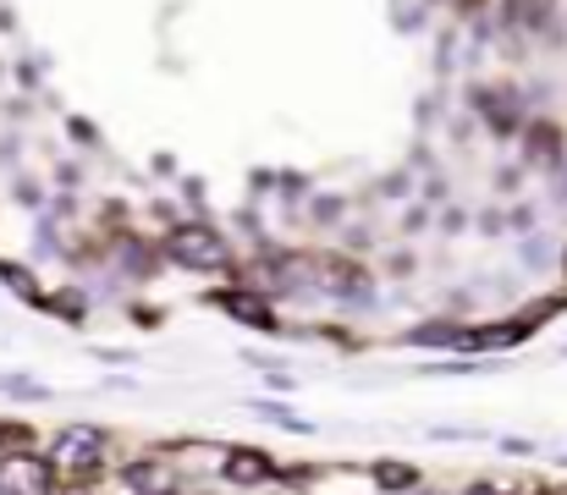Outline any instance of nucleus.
I'll use <instances>...</instances> for the list:
<instances>
[{
  "label": "nucleus",
  "instance_id": "obj_16",
  "mask_svg": "<svg viewBox=\"0 0 567 495\" xmlns=\"http://www.w3.org/2000/svg\"><path fill=\"white\" fill-rule=\"evenodd\" d=\"M496 452H507V457H540V441H524V435H496Z\"/></svg>",
  "mask_w": 567,
  "mask_h": 495
},
{
  "label": "nucleus",
  "instance_id": "obj_5",
  "mask_svg": "<svg viewBox=\"0 0 567 495\" xmlns=\"http://www.w3.org/2000/svg\"><path fill=\"white\" fill-rule=\"evenodd\" d=\"M276 474H281V463H276L270 452H259V446H231V452L220 457V479H226V485H237V491L270 485Z\"/></svg>",
  "mask_w": 567,
  "mask_h": 495
},
{
  "label": "nucleus",
  "instance_id": "obj_13",
  "mask_svg": "<svg viewBox=\"0 0 567 495\" xmlns=\"http://www.w3.org/2000/svg\"><path fill=\"white\" fill-rule=\"evenodd\" d=\"M254 419H265V424H281V430H292V435H315V424H309V419H298L287 402H254Z\"/></svg>",
  "mask_w": 567,
  "mask_h": 495
},
{
  "label": "nucleus",
  "instance_id": "obj_17",
  "mask_svg": "<svg viewBox=\"0 0 567 495\" xmlns=\"http://www.w3.org/2000/svg\"><path fill=\"white\" fill-rule=\"evenodd\" d=\"M463 495H513V485H502V479H468Z\"/></svg>",
  "mask_w": 567,
  "mask_h": 495
},
{
  "label": "nucleus",
  "instance_id": "obj_7",
  "mask_svg": "<svg viewBox=\"0 0 567 495\" xmlns=\"http://www.w3.org/2000/svg\"><path fill=\"white\" fill-rule=\"evenodd\" d=\"M463 336H468V326H463V320L441 314V320H424V326L402 330L396 341H402V347H430V352H463Z\"/></svg>",
  "mask_w": 567,
  "mask_h": 495
},
{
  "label": "nucleus",
  "instance_id": "obj_14",
  "mask_svg": "<svg viewBox=\"0 0 567 495\" xmlns=\"http://www.w3.org/2000/svg\"><path fill=\"white\" fill-rule=\"evenodd\" d=\"M0 391L11 402H50V385L44 380H28V374H0Z\"/></svg>",
  "mask_w": 567,
  "mask_h": 495
},
{
  "label": "nucleus",
  "instance_id": "obj_2",
  "mask_svg": "<svg viewBox=\"0 0 567 495\" xmlns=\"http://www.w3.org/2000/svg\"><path fill=\"white\" fill-rule=\"evenodd\" d=\"M105 446H111V435L100 424H61L55 441H50V463L61 468V479L78 485V479L105 468Z\"/></svg>",
  "mask_w": 567,
  "mask_h": 495
},
{
  "label": "nucleus",
  "instance_id": "obj_9",
  "mask_svg": "<svg viewBox=\"0 0 567 495\" xmlns=\"http://www.w3.org/2000/svg\"><path fill=\"white\" fill-rule=\"evenodd\" d=\"M161 259H166V248H150V243H138V237H122L116 265H122V276H127V281H155Z\"/></svg>",
  "mask_w": 567,
  "mask_h": 495
},
{
  "label": "nucleus",
  "instance_id": "obj_18",
  "mask_svg": "<svg viewBox=\"0 0 567 495\" xmlns=\"http://www.w3.org/2000/svg\"><path fill=\"white\" fill-rule=\"evenodd\" d=\"M0 446H6V419H0Z\"/></svg>",
  "mask_w": 567,
  "mask_h": 495
},
{
  "label": "nucleus",
  "instance_id": "obj_3",
  "mask_svg": "<svg viewBox=\"0 0 567 495\" xmlns=\"http://www.w3.org/2000/svg\"><path fill=\"white\" fill-rule=\"evenodd\" d=\"M61 491V468L50 463V452L17 446L0 452V495H55Z\"/></svg>",
  "mask_w": 567,
  "mask_h": 495
},
{
  "label": "nucleus",
  "instance_id": "obj_19",
  "mask_svg": "<svg viewBox=\"0 0 567 495\" xmlns=\"http://www.w3.org/2000/svg\"><path fill=\"white\" fill-rule=\"evenodd\" d=\"M563 276H567V248H563Z\"/></svg>",
  "mask_w": 567,
  "mask_h": 495
},
{
  "label": "nucleus",
  "instance_id": "obj_11",
  "mask_svg": "<svg viewBox=\"0 0 567 495\" xmlns=\"http://www.w3.org/2000/svg\"><path fill=\"white\" fill-rule=\"evenodd\" d=\"M563 133H557V127H551V122H535V127H529V149H524V155H529V165H563Z\"/></svg>",
  "mask_w": 567,
  "mask_h": 495
},
{
  "label": "nucleus",
  "instance_id": "obj_10",
  "mask_svg": "<svg viewBox=\"0 0 567 495\" xmlns=\"http://www.w3.org/2000/svg\"><path fill=\"white\" fill-rule=\"evenodd\" d=\"M370 485L380 495H408V491H419V468L413 463H396V457H380L375 468H370Z\"/></svg>",
  "mask_w": 567,
  "mask_h": 495
},
{
  "label": "nucleus",
  "instance_id": "obj_6",
  "mask_svg": "<svg viewBox=\"0 0 567 495\" xmlns=\"http://www.w3.org/2000/svg\"><path fill=\"white\" fill-rule=\"evenodd\" d=\"M226 320H237V326H248V330H281V320H276V309L259 298V292H243V287H226V292H215L209 298Z\"/></svg>",
  "mask_w": 567,
  "mask_h": 495
},
{
  "label": "nucleus",
  "instance_id": "obj_15",
  "mask_svg": "<svg viewBox=\"0 0 567 495\" xmlns=\"http://www.w3.org/2000/svg\"><path fill=\"white\" fill-rule=\"evenodd\" d=\"M507 6H513V17H518V22H529V28L551 33V0H507Z\"/></svg>",
  "mask_w": 567,
  "mask_h": 495
},
{
  "label": "nucleus",
  "instance_id": "obj_4",
  "mask_svg": "<svg viewBox=\"0 0 567 495\" xmlns=\"http://www.w3.org/2000/svg\"><path fill=\"white\" fill-rule=\"evenodd\" d=\"M122 491L127 495H183V474H177V463L172 457H133L127 468H122Z\"/></svg>",
  "mask_w": 567,
  "mask_h": 495
},
{
  "label": "nucleus",
  "instance_id": "obj_8",
  "mask_svg": "<svg viewBox=\"0 0 567 495\" xmlns=\"http://www.w3.org/2000/svg\"><path fill=\"white\" fill-rule=\"evenodd\" d=\"M474 105L485 111V122H491L496 133H518V122H524V105H518L513 89H480Z\"/></svg>",
  "mask_w": 567,
  "mask_h": 495
},
{
  "label": "nucleus",
  "instance_id": "obj_1",
  "mask_svg": "<svg viewBox=\"0 0 567 495\" xmlns=\"http://www.w3.org/2000/svg\"><path fill=\"white\" fill-rule=\"evenodd\" d=\"M166 259L172 265H183L193 276H220V270H231L237 259H231V243L215 231V226H204V220H183V226H172L166 231Z\"/></svg>",
  "mask_w": 567,
  "mask_h": 495
},
{
  "label": "nucleus",
  "instance_id": "obj_12",
  "mask_svg": "<svg viewBox=\"0 0 567 495\" xmlns=\"http://www.w3.org/2000/svg\"><path fill=\"white\" fill-rule=\"evenodd\" d=\"M0 287H6V292H17L22 303H44V292H39V281H33V270H28V265L0 259Z\"/></svg>",
  "mask_w": 567,
  "mask_h": 495
}]
</instances>
